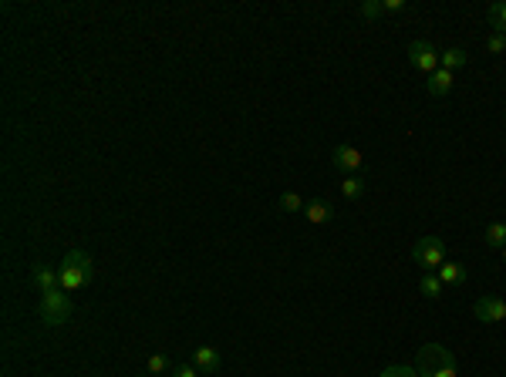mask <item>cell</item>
<instances>
[{"instance_id":"44dd1931","label":"cell","mask_w":506,"mask_h":377,"mask_svg":"<svg viewBox=\"0 0 506 377\" xmlns=\"http://www.w3.org/2000/svg\"><path fill=\"white\" fill-rule=\"evenodd\" d=\"M149 371H152V374H166V371H172V364H169L166 354H152V357H149Z\"/></svg>"},{"instance_id":"d6986e66","label":"cell","mask_w":506,"mask_h":377,"mask_svg":"<svg viewBox=\"0 0 506 377\" xmlns=\"http://www.w3.org/2000/svg\"><path fill=\"white\" fill-rule=\"evenodd\" d=\"M378 377H418V371L409 367V364H392V367H385Z\"/></svg>"},{"instance_id":"30bf717a","label":"cell","mask_w":506,"mask_h":377,"mask_svg":"<svg viewBox=\"0 0 506 377\" xmlns=\"http://www.w3.org/2000/svg\"><path fill=\"white\" fill-rule=\"evenodd\" d=\"M31 280H34V287L41 290V293L61 290V276H58V270H51V266H34Z\"/></svg>"},{"instance_id":"ac0fdd59","label":"cell","mask_w":506,"mask_h":377,"mask_svg":"<svg viewBox=\"0 0 506 377\" xmlns=\"http://www.w3.org/2000/svg\"><path fill=\"white\" fill-rule=\"evenodd\" d=\"M304 199L297 196V192H284V196H280V209L284 212H304Z\"/></svg>"},{"instance_id":"4fadbf2b","label":"cell","mask_w":506,"mask_h":377,"mask_svg":"<svg viewBox=\"0 0 506 377\" xmlns=\"http://www.w3.org/2000/svg\"><path fill=\"white\" fill-rule=\"evenodd\" d=\"M469 61V54L462 51V47H445L442 54H439V68H445V71H456V68H462Z\"/></svg>"},{"instance_id":"5b68a950","label":"cell","mask_w":506,"mask_h":377,"mask_svg":"<svg viewBox=\"0 0 506 377\" xmlns=\"http://www.w3.org/2000/svg\"><path fill=\"white\" fill-rule=\"evenodd\" d=\"M331 166H335L337 172H344V175H361L365 155H361V149H354V145H335V152H331Z\"/></svg>"},{"instance_id":"8992f818","label":"cell","mask_w":506,"mask_h":377,"mask_svg":"<svg viewBox=\"0 0 506 377\" xmlns=\"http://www.w3.org/2000/svg\"><path fill=\"white\" fill-rule=\"evenodd\" d=\"M409 61H412V68H418L426 78H429L432 71H439V51H435L429 41H412V44H409Z\"/></svg>"},{"instance_id":"8fae6325","label":"cell","mask_w":506,"mask_h":377,"mask_svg":"<svg viewBox=\"0 0 506 377\" xmlns=\"http://www.w3.org/2000/svg\"><path fill=\"white\" fill-rule=\"evenodd\" d=\"M426 91H429V94H435V98L449 94V91H452V71H445V68L432 71V75L426 78Z\"/></svg>"},{"instance_id":"52a82bcc","label":"cell","mask_w":506,"mask_h":377,"mask_svg":"<svg viewBox=\"0 0 506 377\" xmlns=\"http://www.w3.org/2000/svg\"><path fill=\"white\" fill-rule=\"evenodd\" d=\"M473 314L479 320H486V323H503L506 320V303L500 297H479L473 303Z\"/></svg>"},{"instance_id":"cb8c5ba5","label":"cell","mask_w":506,"mask_h":377,"mask_svg":"<svg viewBox=\"0 0 506 377\" xmlns=\"http://www.w3.org/2000/svg\"><path fill=\"white\" fill-rule=\"evenodd\" d=\"M382 7H385V14H402L409 4L405 0H382Z\"/></svg>"},{"instance_id":"2e32d148","label":"cell","mask_w":506,"mask_h":377,"mask_svg":"<svg viewBox=\"0 0 506 377\" xmlns=\"http://www.w3.org/2000/svg\"><path fill=\"white\" fill-rule=\"evenodd\" d=\"M365 189H368V185H365L361 175H344V179H341V196L344 199H361Z\"/></svg>"},{"instance_id":"6da1fadb","label":"cell","mask_w":506,"mask_h":377,"mask_svg":"<svg viewBox=\"0 0 506 377\" xmlns=\"http://www.w3.org/2000/svg\"><path fill=\"white\" fill-rule=\"evenodd\" d=\"M58 276H61V290L75 293V290H85L95 280V263L85 249H68L58 266Z\"/></svg>"},{"instance_id":"e0dca14e","label":"cell","mask_w":506,"mask_h":377,"mask_svg":"<svg viewBox=\"0 0 506 377\" xmlns=\"http://www.w3.org/2000/svg\"><path fill=\"white\" fill-rule=\"evenodd\" d=\"M483 240H486V246H493V249H506V223H490Z\"/></svg>"},{"instance_id":"7c38bea8","label":"cell","mask_w":506,"mask_h":377,"mask_svg":"<svg viewBox=\"0 0 506 377\" xmlns=\"http://www.w3.org/2000/svg\"><path fill=\"white\" fill-rule=\"evenodd\" d=\"M439 280H442L445 287H462V283L469 280V273H466L462 263H442V266H439Z\"/></svg>"},{"instance_id":"7a4b0ae2","label":"cell","mask_w":506,"mask_h":377,"mask_svg":"<svg viewBox=\"0 0 506 377\" xmlns=\"http://www.w3.org/2000/svg\"><path fill=\"white\" fill-rule=\"evenodd\" d=\"M415 371L418 377H456V357L442 344H426L415 354Z\"/></svg>"},{"instance_id":"7402d4cb","label":"cell","mask_w":506,"mask_h":377,"mask_svg":"<svg viewBox=\"0 0 506 377\" xmlns=\"http://www.w3.org/2000/svg\"><path fill=\"white\" fill-rule=\"evenodd\" d=\"M486 51H490V54H503L506 51V34H490V37H486Z\"/></svg>"},{"instance_id":"9a60e30c","label":"cell","mask_w":506,"mask_h":377,"mask_svg":"<svg viewBox=\"0 0 506 377\" xmlns=\"http://www.w3.org/2000/svg\"><path fill=\"white\" fill-rule=\"evenodd\" d=\"M418 290H422L429 300H439V297H442V290H445V283L439 280V273H426V276L418 280Z\"/></svg>"},{"instance_id":"3957f363","label":"cell","mask_w":506,"mask_h":377,"mask_svg":"<svg viewBox=\"0 0 506 377\" xmlns=\"http://www.w3.org/2000/svg\"><path fill=\"white\" fill-rule=\"evenodd\" d=\"M37 314L47 327H61L64 320L75 314V303L68 297V290H51V293H41V303H37Z\"/></svg>"},{"instance_id":"603a6c76","label":"cell","mask_w":506,"mask_h":377,"mask_svg":"<svg viewBox=\"0 0 506 377\" xmlns=\"http://www.w3.org/2000/svg\"><path fill=\"white\" fill-rule=\"evenodd\" d=\"M172 377H200V371H196V364H176Z\"/></svg>"},{"instance_id":"d4e9b609","label":"cell","mask_w":506,"mask_h":377,"mask_svg":"<svg viewBox=\"0 0 506 377\" xmlns=\"http://www.w3.org/2000/svg\"><path fill=\"white\" fill-rule=\"evenodd\" d=\"M503 263H506V249H503Z\"/></svg>"},{"instance_id":"5bb4252c","label":"cell","mask_w":506,"mask_h":377,"mask_svg":"<svg viewBox=\"0 0 506 377\" xmlns=\"http://www.w3.org/2000/svg\"><path fill=\"white\" fill-rule=\"evenodd\" d=\"M486 20H490L493 34H506V0H500V4H490V11H486Z\"/></svg>"},{"instance_id":"9c48e42d","label":"cell","mask_w":506,"mask_h":377,"mask_svg":"<svg viewBox=\"0 0 506 377\" xmlns=\"http://www.w3.org/2000/svg\"><path fill=\"white\" fill-rule=\"evenodd\" d=\"M304 219L311 226H327V223L335 219V206H331L327 199H311L304 206Z\"/></svg>"},{"instance_id":"277c9868","label":"cell","mask_w":506,"mask_h":377,"mask_svg":"<svg viewBox=\"0 0 506 377\" xmlns=\"http://www.w3.org/2000/svg\"><path fill=\"white\" fill-rule=\"evenodd\" d=\"M412 259L422 266V270H435L445 263V242L439 236H422V240L412 246Z\"/></svg>"},{"instance_id":"ba28073f","label":"cell","mask_w":506,"mask_h":377,"mask_svg":"<svg viewBox=\"0 0 506 377\" xmlns=\"http://www.w3.org/2000/svg\"><path fill=\"white\" fill-rule=\"evenodd\" d=\"M189 364H196V371H200V374H216V371H219V364H223V357H219V350L216 347H206V344H203V347H196L193 350V357H189Z\"/></svg>"},{"instance_id":"ffe728a7","label":"cell","mask_w":506,"mask_h":377,"mask_svg":"<svg viewBox=\"0 0 506 377\" xmlns=\"http://www.w3.org/2000/svg\"><path fill=\"white\" fill-rule=\"evenodd\" d=\"M358 11H361V17H368V20H375V17H382V14H385L382 0H365V4L358 7Z\"/></svg>"}]
</instances>
